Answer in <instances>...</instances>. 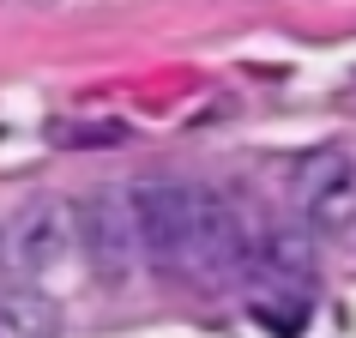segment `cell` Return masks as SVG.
<instances>
[{"mask_svg": "<svg viewBox=\"0 0 356 338\" xmlns=\"http://www.w3.org/2000/svg\"><path fill=\"white\" fill-rule=\"evenodd\" d=\"M0 338H67L60 332V308L49 290H6L0 296Z\"/></svg>", "mask_w": 356, "mask_h": 338, "instance_id": "obj_5", "label": "cell"}, {"mask_svg": "<svg viewBox=\"0 0 356 338\" xmlns=\"http://www.w3.org/2000/svg\"><path fill=\"white\" fill-rule=\"evenodd\" d=\"M6 260H13V248H6V230H0V266H6Z\"/></svg>", "mask_w": 356, "mask_h": 338, "instance_id": "obj_6", "label": "cell"}, {"mask_svg": "<svg viewBox=\"0 0 356 338\" xmlns=\"http://www.w3.org/2000/svg\"><path fill=\"white\" fill-rule=\"evenodd\" d=\"M133 211H139L145 260L157 272H193L200 266V188H188V182H139Z\"/></svg>", "mask_w": 356, "mask_h": 338, "instance_id": "obj_1", "label": "cell"}, {"mask_svg": "<svg viewBox=\"0 0 356 338\" xmlns=\"http://www.w3.org/2000/svg\"><path fill=\"white\" fill-rule=\"evenodd\" d=\"M73 230H79V254L91 260V272L103 284L133 278V266L145 254L139 242V211H133L127 188H91L73 200Z\"/></svg>", "mask_w": 356, "mask_h": 338, "instance_id": "obj_2", "label": "cell"}, {"mask_svg": "<svg viewBox=\"0 0 356 338\" xmlns=\"http://www.w3.org/2000/svg\"><path fill=\"white\" fill-rule=\"evenodd\" d=\"M296 200L308 211V236H350L356 230V163L332 145L302 157Z\"/></svg>", "mask_w": 356, "mask_h": 338, "instance_id": "obj_3", "label": "cell"}, {"mask_svg": "<svg viewBox=\"0 0 356 338\" xmlns=\"http://www.w3.org/2000/svg\"><path fill=\"white\" fill-rule=\"evenodd\" d=\"M6 248H13V266L24 278H49L67 266V254L79 248V230H73V206L60 200H31V206L13 218L6 230Z\"/></svg>", "mask_w": 356, "mask_h": 338, "instance_id": "obj_4", "label": "cell"}]
</instances>
